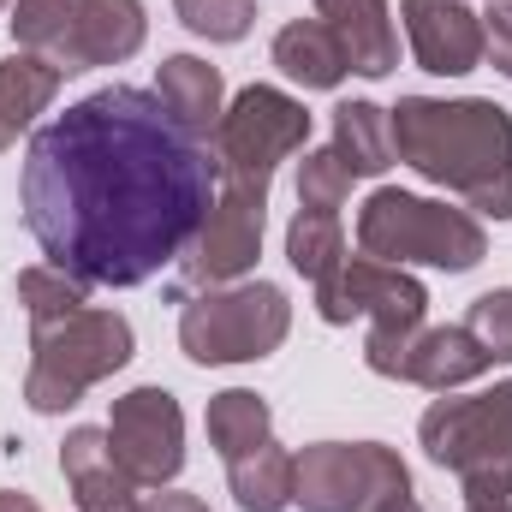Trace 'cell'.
Masks as SVG:
<instances>
[{"label": "cell", "mask_w": 512, "mask_h": 512, "mask_svg": "<svg viewBox=\"0 0 512 512\" xmlns=\"http://www.w3.org/2000/svg\"><path fill=\"white\" fill-rule=\"evenodd\" d=\"M221 191L215 149L155 90L108 84L30 137L18 203L54 268L84 286H143L197 239Z\"/></svg>", "instance_id": "6da1fadb"}, {"label": "cell", "mask_w": 512, "mask_h": 512, "mask_svg": "<svg viewBox=\"0 0 512 512\" xmlns=\"http://www.w3.org/2000/svg\"><path fill=\"white\" fill-rule=\"evenodd\" d=\"M387 126H393V161L465 197L477 215L512 221V114L501 102L399 96V108H387Z\"/></svg>", "instance_id": "7a4b0ae2"}, {"label": "cell", "mask_w": 512, "mask_h": 512, "mask_svg": "<svg viewBox=\"0 0 512 512\" xmlns=\"http://www.w3.org/2000/svg\"><path fill=\"white\" fill-rule=\"evenodd\" d=\"M423 453L465 483V507H512V382L435 399L417 423Z\"/></svg>", "instance_id": "3957f363"}, {"label": "cell", "mask_w": 512, "mask_h": 512, "mask_svg": "<svg viewBox=\"0 0 512 512\" xmlns=\"http://www.w3.org/2000/svg\"><path fill=\"white\" fill-rule=\"evenodd\" d=\"M316 316L328 328H346L352 316H370V346H364V364L399 382V364L411 352V340L423 334V316H429V292L423 280H411L405 268L376 262V256H346L328 280H316Z\"/></svg>", "instance_id": "277c9868"}, {"label": "cell", "mask_w": 512, "mask_h": 512, "mask_svg": "<svg viewBox=\"0 0 512 512\" xmlns=\"http://www.w3.org/2000/svg\"><path fill=\"white\" fill-rule=\"evenodd\" d=\"M131 364V322L120 310L84 304L78 316H60L48 328H30V370H24V405L36 417L72 411L96 382Z\"/></svg>", "instance_id": "5b68a950"}, {"label": "cell", "mask_w": 512, "mask_h": 512, "mask_svg": "<svg viewBox=\"0 0 512 512\" xmlns=\"http://www.w3.org/2000/svg\"><path fill=\"white\" fill-rule=\"evenodd\" d=\"M292 334V304L274 280H233L179 304V352L191 364H256Z\"/></svg>", "instance_id": "8992f818"}, {"label": "cell", "mask_w": 512, "mask_h": 512, "mask_svg": "<svg viewBox=\"0 0 512 512\" xmlns=\"http://www.w3.org/2000/svg\"><path fill=\"white\" fill-rule=\"evenodd\" d=\"M358 251L393 268L429 262V268L465 274L489 256V239H483V221L465 209H447L411 191H370V203L358 209Z\"/></svg>", "instance_id": "52a82bcc"}, {"label": "cell", "mask_w": 512, "mask_h": 512, "mask_svg": "<svg viewBox=\"0 0 512 512\" xmlns=\"http://www.w3.org/2000/svg\"><path fill=\"white\" fill-rule=\"evenodd\" d=\"M387 495H411V471L382 441H316L292 453V507L370 512Z\"/></svg>", "instance_id": "ba28073f"}, {"label": "cell", "mask_w": 512, "mask_h": 512, "mask_svg": "<svg viewBox=\"0 0 512 512\" xmlns=\"http://www.w3.org/2000/svg\"><path fill=\"white\" fill-rule=\"evenodd\" d=\"M304 143H310V108H304L298 96L274 90V84L239 90V96L227 102L215 137H209L221 179H245V185H262V191H268L274 167H280L286 155H298Z\"/></svg>", "instance_id": "9c48e42d"}, {"label": "cell", "mask_w": 512, "mask_h": 512, "mask_svg": "<svg viewBox=\"0 0 512 512\" xmlns=\"http://www.w3.org/2000/svg\"><path fill=\"white\" fill-rule=\"evenodd\" d=\"M262 221H268V191L245 185V179H221L197 239L179 256V280L167 286L173 304H185L191 292H209V286H233L245 268H256L262 256Z\"/></svg>", "instance_id": "30bf717a"}, {"label": "cell", "mask_w": 512, "mask_h": 512, "mask_svg": "<svg viewBox=\"0 0 512 512\" xmlns=\"http://www.w3.org/2000/svg\"><path fill=\"white\" fill-rule=\"evenodd\" d=\"M108 441H114V459L143 489H167L185 471V411L167 387L120 393L114 417H108Z\"/></svg>", "instance_id": "8fae6325"}, {"label": "cell", "mask_w": 512, "mask_h": 512, "mask_svg": "<svg viewBox=\"0 0 512 512\" xmlns=\"http://www.w3.org/2000/svg\"><path fill=\"white\" fill-rule=\"evenodd\" d=\"M149 36V18H143V0H78L60 42L48 48V60L72 78V72H96V66H120L143 48Z\"/></svg>", "instance_id": "7c38bea8"}, {"label": "cell", "mask_w": 512, "mask_h": 512, "mask_svg": "<svg viewBox=\"0 0 512 512\" xmlns=\"http://www.w3.org/2000/svg\"><path fill=\"white\" fill-rule=\"evenodd\" d=\"M411 54L435 78H465L483 66V12L465 0H399Z\"/></svg>", "instance_id": "4fadbf2b"}, {"label": "cell", "mask_w": 512, "mask_h": 512, "mask_svg": "<svg viewBox=\"0 0 512 512\" xmlns=\"http://www.w3.org/2000/svg\"><path fill=\"white\" fill-rule=\"evenodd\" d=\"M60 471H66V483H72V495H78V512H143V495H137L143 483L114 459L108 429L78 423V429L60 441Z\"/></svg>", "instance_id": "5bb4252c"}, {"label": "cell", "mask_w": 512, "mask_h": 512, "mask_svg": "<svg viewBox=\"0 0 512 512\" xmlns=\"http://www.w3.org/2000/svg\"><path fill=\"white\" fill-rule=\"evenodd\" d=\"M316 18L334 30L358 78H387L399 66V36L387 18V0H316Z\"/></svg>", "instance_id": "9a60e30c"}, {"label": "cell", "mask_w": 512, "mask_h": 512, "mask_svg": "<svg viewBox=\"0 0 512 512\" xmlns=\"http://www.w3.org/2000/svg\"><path fill=\"white\" fill-rule=\"evenodd\" d=\"M483 370H495V358L477 346V334L459 322V328H423L399 364V382H417L429 393H453V387L477 382Z\"/></svg>", "instance_id": "2e32d148"}, {"label": "cell", "mask_w": 512, "mask_h": 512, "mask_svg": "<svg viewBox=\"0 0 512 512\" xmlns=\"http://www.w3.org/2000/svg\"><path fill=\"white\" fill-rule=\"evenodd\" d=\"M155 96H161V108H167L179 126L191 131V137H203V143L215 137L221 114H227L221 72H215L209 60H197V54H167L161 72H155Z\"/></svg>", "instance_id": "e0dca14e"}, {"label": "cell", "mask_w": 512, "mask_h": 512, "mask_svg": "<svg viewBox=\"0 0 512 512\" xmlns=\"http://www.w3.org/2000/svg\"><path fill=\"white\" fill-rule=\"evenodd\" d=\"M60 84H66V72L48 54L18 48V54L0 60V149H12L18 131H30L36 114H48V102L60 96Z\"/></svg>", "instance_id": "ac0fdd59"}, {"label": "cell", "mask_w": 512, "mask_h": 512, "mask_svg": "<svg viewBox=\"0 0 512 512\" xmlns=\"http://www.w3.org/2000/svg\"><path fill=\"white\" fill-rule=\"evenodd\" d=\"M274 66H280L292 84H304V90H340L346 72H352L346 48L334 42V30H328L322 18H292V24H280V36H274Z\"/></svg>", "instance_id": "d6986e66"}, {"label": "cell", "mask_w": 512, "mask_h": 512, "mask_svg": "<svg viewBox=\"0 0 512 512\" xmlns=\"http://www.w3.org/2000/svg\"><path fill=\"white\" fill-rule=\"evenodd\" d=\"M352 179H376L393 167V126H387V108L376 102H340L334 108V143H328Z\"/></svg>", "instance_id": "ffe728a7"}, {"label": "cell", "mask_w": 512, "mask_h": 512, "mask_svg": "<svg viewBox=\"0 0 512 512\" xmlns=\"http://www.w3.org/2000/svg\"><path fill=\"white\" fill-rule=\"evenodd\" d=\"M203 429H209V447L221 459H239V453H251L262 441H274V411H268V399L251 393V387H227V393L209 399Z\"/></svg>", "instance_id": "44dd1931"}, {"label": "cell", "mask_w": 512, "mask_h": 512, "mask_svg": "<svg viewBox=\"0 0 512 512\" xmlns=\"http://www.w3.org/2000/svg\"><path fill=\"white\" fill-rule=\"evenodd\" d=\"M227 489L245 512H286L292 507V453L262 441L251 453L227 459Z\"/></svg>", "instance_id": "7402d4cb"}, {"label": "cell", "mask_w": 512, "mask_h": 512, "mask_svg": "<svg viewBox=\"0 0 512 512\" xmlns=\"http://www.w3.org/2000/svg\"><path fill=\"white\" fill-rule=\"evenodd\" d=\"M286 262H292L304 280H328V274L346 262V227H340V215H328V209H298L292 227H286Z\"/></svg>", "instance_id": "603a6c76"}, {"label": "cell", "mask_w": 512, "mask_h": 512, "mask_svg": "<svg viewBox=\"0 0 512 512\" xmlns=\"http://www.w3.org/2000/svg\"><path fill=\"white\" fill-rule=\"evenodd\" d=\"M18 298H24V310H30V328H48V322H60V316H78V310L90 304V286L72 280V274L54 268V262H36V268H18Z\"/></svg>", "instance_id": "cb8c5ba5"}, {"label": "cell", "mask_w": 512, "mask_h": 512, "mask_svg": "<svg viewBox=\"0 0 512 512\" xmlns=\"http://www.w3.org/2000/svg\"><path fill=\"white\" fill-rule=\"evenodd\" d=\"M173 12L203 42H245L256 24V0H173Z\"/></svg>", "instance_id": "d4e9b609"}, {"label": "cell", "mask_w": 512, "mask_h": 512, "mask_svg": "<svg viewBox=\"0 0 512 512\" xmlns=\"http://www.w3.org/2000/svg\"><path fill=\"white\" fill-rule=\"evenodd\" d=\"M352 197V167L334 149H310L298 161V209H328L340 215V203Z\"/></svg>", "instance_id": "484cf974"}, {"label": "cell", "mask_w": 512, "mask_h": 512, "mask_svg": "<svg viewBox=\"0 0 512 512\" xmlns=\"http://www.w3.org/2000/svg\"><path fill=\"white\" fill-rule=\"evenodd\" d=\"M72 6L78 0H18L12 6V42L18 48H30V54H48L54 42H60V30H66V18H72Z\"/></svg>", "instance_id": "4316f807"}, {"label": "cell", "mask_w": 512, "mask_h": 512, "mask_svg": "<svg viewBox=\"0 0 512 512\" xmlns=\"http://www.w3.org/2000/svg\"><path fill=\"white\" fill-rule=\"evenodd\" d=\"M465 328L477 334V346H483L495 364H512V286L471 298V310H465Z\"/></svg>", "instance_id": "83f0119b"}, {"label": "cell", "mask_w": 512, "mask_h": 512, "mask_svg": "<svg viewBox=\"0 0 512 512\" xmlns=\"http://www.w3.org/2000/svg\"><path fill=\"white\" fill-rule=\"evenodd\" d=\"M483 60L512 78V0H495L489 12H483Z\"/></svg>", "instance_id": "f1b7e54d"}, {"label": "cell", "mask_w": 512, "mask_h": 512, "mask_svg": "<svg viewBox=\"0 0 512 512\" xmlns=\"http://www.w3.org/2000/svg\"><path fill=\"white\" fill-rule=\"evenodd\" d=\"M143 512H209L197 495H179V489H161V495H149Z\"/></svg>", "instance_id": "f546056e"}, {"label": "cell", "mask_w": 512, "mask_h": 512, "mask_svg": "<svg viewBox=\"0 0 512 512\" xmlns=\"http://www.w3.org/2000/svg\"><path fill=\"white\" fill-rule=\"evenodd\" d=\"M0 512H42L30 495H18V489H0Z\"/></svg>", "instance_id": "4dcf8cb0"}, {"label": "cell", "mask_w": 512, "mask_h": 512, "mask_svg": "<svg viewBox=\"0 0 512 512\" xmlns=\"http://www.w3.org/2000/svg\"><path fill=\"white\" fill-rule=\"evenodd\" d=\"M370 512H423V507H417L411 495H387V501H376Z\"/></svg>", "instance_id": "1f68e13d"}, {"label": "cell", "mask_w": 512, "mask_h": 512, "mask_svg": "<svg viewBox=\"0 0 512 512\" xmlns=\"http://www.w3.org/2000/svg\"><path fill=\"white\" fill-rule=\"evenodd\" d=\"M465 512H512V507H465Z\"/></svg>", "instance_id": "d6a6232c"}, {"label": "cell", "mask_w": 512, "mask_h": 512, "mask_svg": "<svg viewBox=\"0 0 512 512\" xmlns=\"http://www.w3.org/2000/svg\"><path fill=\"white\" fill-rule=\"evenodd\" d=\"M0 6H6V0H0Z\"/></svg>", "instance_id": "836d02e7"}]
</instances>
